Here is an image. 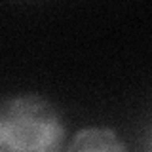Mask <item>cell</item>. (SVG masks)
Here are the masks:
<instances>
[{"mask_svg":"<svg viewBox=\"0 0 152 152\" xmlns=\"http://www.w3.org/2000/svg\"><path fill=\"white\" fill-rule=\"evenodd\" d=\"M66 152H126V145L108 127H86L76 133Z\"/></svg>","mask_w":152,"mask_h":152,"instance_id":"2","label":"cell"},{"mask_svg":"<svg viewBox=\"0 0 152 152\" xmlns=\"http://www.w3.org/2000/svg\"><path fill=\"white\" fill-rule=\"evenodd\" d=\"M65 127L40 95L6 99L0 108V152H59Z\"/></svg>","mask_w":152,"mask_h":152,"instance_id":"1","label":"cell"}]
</instances>
